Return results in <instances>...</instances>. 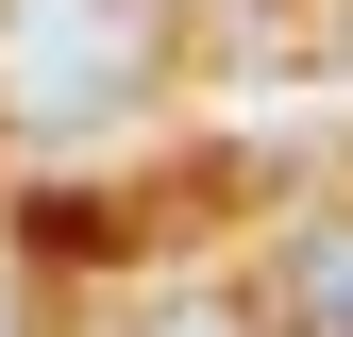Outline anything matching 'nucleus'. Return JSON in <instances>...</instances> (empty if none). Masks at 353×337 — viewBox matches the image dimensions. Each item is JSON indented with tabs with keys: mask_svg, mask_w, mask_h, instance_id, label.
<instances>
[{
	"mask_svg": "<svg viewBox=\"0 0 353 337\" xmlns=\"http://www.w3.org/2000/svg\"><path fill=\"white\" fill-rule=\"evenodd\" d=\"M168 0H0V135H101L168 84Z\"/></svg>",
	"mask_w": 353,
	"mask_h": 337,
	"instance_id": "obj_1",
	"label": "nucleus"
},
{
	"mask_svg": "<svg viewBox=\"0 0 353 337\" xmlns=\"http://www.w3.org/2000/svg\"><path fill=\"white\" fill-rule=\"evenodd\" d=\"M270 337H353V202L270 236Z\"/></svg>",
	"mask_w": 353,
	"mask_h": 337,
	"instance_id": "obj_2",
	"label": "nucleus"
},
{
	"mask_svg": "<svg viewBox=\"0 0 353 337\" xmlns=\"http://www.w3.org/2000/svg\"><path fill=\"white\" fill-rule=\"evenodd\" d=\"M135 337H252V320H236V304H152Z\"/></svg>",
	"mask_w": 353,
	"mask_h": 337,
	"instance_id": "obj_3",
	"label": "nucleus"
},
{
	"mask_svg": "<svg viewBox=\"0 0 353 337\" xmlns=\"http://www.w3.org/2000/svg\"><path fill=\"white\" fill-rule=\"evenodd\" d=\"M0 337H17V304H0Z\"/></svg>",
	"mask_w": 353,
	"mask_h": 337,
	"instance_id": "obj_4",
	"label": "nucleus"
}]
</instances>
